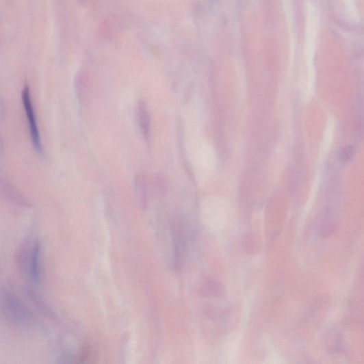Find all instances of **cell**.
Here are the masks:
<instances>
[{"mask_svg":"<svg viewBox=\"0 0 364 364\" xmlns=\"http://www.w3.org/2000/svg\"><path fill=\"white\" fill-rule=\"evenodd\" d=\"M173 238L174 244L175 265L177 270L181 268L186 251V234L183 224L177 218L173 224Z\"/></svg>","mask_w":364,"mask_h":364,"instance_id":"3957f363","label":"cell"},{"mask_svg":"<svg viewBox=\"0 0 364 364\" xmlns=\"http://www.w3.org/2000/svg\"><path fill=\"white\" fill-rule=\"evenodd\" d=\"M40 245L38 240H34L30 246L28 259V271L31 279L38 283L40 278Z\"/></svg>","mask_w":364,"mask_h":364,"instance_id":"277c9868","label":"cell"},{"mask_svg":"<svg viewBox=\"0 0 364 364\" xmlns=\"http://www.w3.org/2000/svg\"><path fill=\"white\" fill-rule=\"evenodd\" d=\"M22 100L26 112V116L29 125L30 135L34 148L38 152H42V145L38 129V122L34 112L31 102L30 88L28 85H24L22 90Z\"/></svg>","mask_w":364,"mask_h":364,"instance_id":"7a4b0ae2","label":"cell"},{"mask_svg":"<svg viewBox=\"0 0 364 364\" xmlns=\"http://www.w3.org/2000/svg\"><path fill=\"white\" fill-rule=\"evenodd\" d=\"M202 218L205 224L214 230L224 229L228 223L229 207L225 200L218 196H208L201 204Z\"/></svg>","mask_w":364,"mask_h":364,"instance_id":"6da1fadb","label":"cell"},{"mask_svg":"<svg viewBox=\"0 0 364 364\" xmlns=\"http://www.w3.org/2000/svg\"><path fill=\"white\" fill-rule=\"evenodd\" d=\"M137 117L140 130L145 138L150 134L151 118L146 103L143 100L138 101L137 106Z\"/></svg>","mask_w":364,"mask_h":364,"instance_id":"5b68a950","label":"cell"}]
</instances>
